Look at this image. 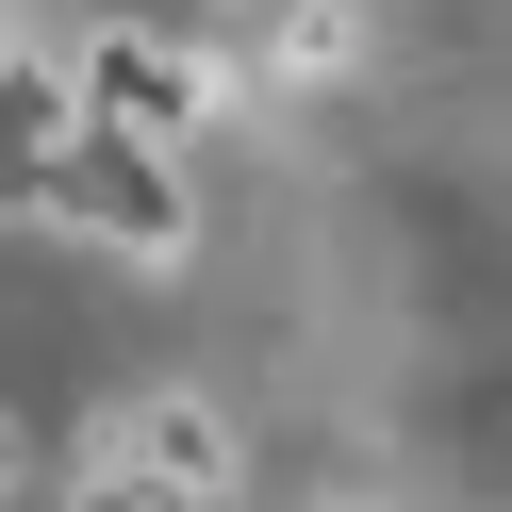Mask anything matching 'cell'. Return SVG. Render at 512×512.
Returning <instances> with one entry per match:
<instances>
[{"label":"cell","mask_w":512,"mask_h":512,"mask_svg":"<svg viewBox=\"0 0 512 512\" xmlns=\"http://www.w3.org/2000/svg\"><path fill=\"white\" fill-rule=\"evenodd\" d=\"M331 512H364V496H331Z\"/></svg>","instance_id":"obj_6"},{"label":"cell","mask_w":512,"mask_h":512,"mask_svg":"<svg viewBox=\"0 0 512 512\" xmlns=\"http://www.w3.org/2000/svg\"><path fill=\"white\" fill-rule=\"evenodd\" d=\"M34 215H67V232H100L133 281H166L182 248H199V199H182V149L166 133H116V116H83L67 149L34 166Z\"/></svg>","instance_id":"obj_1"},{"label":"cell","mask_w":512,"mask_h":512,"mask_svg":"<svg viewBox=\"0 0 512 512\" xmlns=\"http://www.w3.org/2000/svg\"><path fill=\"white\" fill-rule=\"evenodd\" d=\"M83 116H116V133H215L232 116V50H182V34H83Z\"/></svg>","instance_id":"obj_2"},{"label":"cell","mask_w":512,"mask_h":512,"mask_svg":"<svg viewBox=\"0 0 512 512\" xmlns=\"http://www.w3.org/2000/svg\"><path fill=\"white\" fill-rule=\"evenodd\" d=\"M100 463H133L166 512H232V479H248V430L215 397H133V413H100Z\"/></svg>","instance_id":"obj_3"},{"label":"cell","mask_w":512,"mask_h":512,"mask_svg":"<svg viewBox=\"0 0 512 512\" xmlns=\"http://www.w3.org/2000/svg\"><path fill=\"white\" fill-rule=\"evenodd\" d=\"M17 479H34V430H17V413H0V496H17Z\"/></svg>","instance_id":"obj_5"},{"label":"cell","mask_w":512,"mask_h":512,"mask_svg":"<svg viewBox=\"0 0 512 512\" xmlns=\"http://www.w3.org/2000/svg\"><path fill=\"white\" fill-rule=\"evenodd\" d=\"M265 17V83H364V0H248Z\"/></svg>","instance_id":"obj_4"}]
</instances>
